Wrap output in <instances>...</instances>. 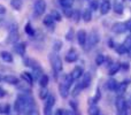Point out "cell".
<instances>
[{"instance_id":"1","label":"cell","mask_w":131,"mask_h":115,"mask_svg":"<svg viewBox=\"0 0 131 115\" xmlns=\"http://www.w3.org/2000/svg\"><path fill=\"white\" fill-rule=\"evenodd\" d=\"M50 61H51V65H52L53 69H54L55 72H60L63 68L62 66V60L60 59V57L55 53H51L50 54Z\"/></svg>"},{"instance_id":"2","label":"cell","mask_w":131,"mask_h":115,"mask_svg":"<svg viewBox=\"0 0 131 115\" xmlns=\"http://www.w3.org/2000/svg\"><path fill=\"white\" fill-rule=\"evenodd\" d=\"M100 40V36L95 30H92L90 32V35L88 36V39H86V43H88V50L89 48H92L93 46H95Z\"/></svg>"},{"instance_id":"3","label":"cell","mask_w":131,"mask_h":115,"mask_svg":"<svg viewBox=\"0 0 131 115\" xmlns=\"http://www.w3.org/2000/svg\"><path fill=\"white\" fill-rule=\"evenodd\" d=\"M34 8H35V14H36L37 16L43 15V14L45 13V11H46L45 0H36V1H35Z\"/></svg>"},{"instance_id":"4","label":"cell","mask_w":131,"mask_h":115,"mask_svg":"<svg viewBox=\"0 0 131 115\" xmlns=\"http://www.w3.org/2000/svg\"><path fill=\"white\" fill-rule=\"evenodd\" d=\"M112 30H113V32L120 35V34L125 32V30H127V25H125V23H123V22H116V23L113 24Z\"/></svg>"},{"instance_id":"5","label":"cell","mask_w":131,"mask_h":115,"mask_svg":"<svg viewBox=\"0 0 131 115\" xmlns=\"http://www.w3.org/2000/svg\"><path fill=\"white\" fill-rule=\"evenodd\" d=\"M115 106H116V111H121V109H125V108H128L127 100L124 99V97H123V96H118V97L116 98Z\"/></svg>"},{"instance_id":"6","label":"cell","mask_w":131,"mask_h":115,"mask_svg":"<svg viewBox=\"0 0 131 115\" xmlns=\"http://www.w3.org/2000/svg\"><path fill=\"white\" fill-rule=\"evenodd\" d=\"M86 39H88V35H86L85 30H79V31L77 32V40H78V44L81 46H85Z\"/></svg>"},{"instance_id":"7","label":"cell","mask_w":131,"mask_h":115,"mask_svg":"<svg viewBox=\"0 0 131 115\" xmlns=\"http://www.w3.org/2000/svg\"><path fill=\"white\" fill-rule=\"evenodd\" d=\"M2 81L7 84H10V85H17L18 84V78L14 75H6L2 77Z\"/></svg>"},{"instance_id":"8","label":"cell","mask_w":131,"mask_h":115,"mask_svg":"<svg viewBox=\"0 0 131 115\" xmlns=\"http://www.w3.org/2000/svg\"><path fill=\"white\" fill-rule=\"evenodd\" d=\"M91 81H92L91 75L89 74V72H85V74H83V79H82V82L79 84L82 85V88L83 89H86V88H89V86L91 85Z\"/></svg>"},{"instance_id":"9","label":"cell","mask_w":131,"mask_h":115,"mask_svg":"<svg viewBox=\"0 0 131 115\" xmlns=\"http://www.w3.org/2000/svg\"><path fill=\"white\" fill-rule=\"evenodd\" d=\"M18 38H20V35H18L17 30H12V31H9L7 41H8V43H10V44H15L16 41L18 40Z\"/></svg>"},{"instance_id":"10","label":"cell","mask_w":131,"mask_h":115,"mask_svg":"<svg viewBox=\"0 0 131 115\" xmlns=\"http://www.w3.org/2000/svg\"><path fill=\"white\" fill-rule=\"evenodd\" d=\"M77 59H78V53H77L74 48H71V50L67 53V55H66V61H67V62H75Z\"/></svg>"},{"instance_id":"11","label":"cell","mask_w":131,"mask_h":115,"mask_svg":"<svg viewBox=\"0 0 131 115\" xmlns=\"http://www.w3.org/2000/svg\"><path fill=\"white\" fill-rule=\"evenodd\" d=\"M84 71H83V68L82 67H75L74 69H72V71L70 72V76L72 77V79H78L81 78V76H83Z\"/></svg>"},{"instance_id":"12","label":"cell","mask_w":131,"mask_h":115,"mask_svg":"<svg viewBox=\"0 0 131 115\" xmlns=\"http://www.w3.org/2000/svg\"><path fill=\"white\" fill-rule=\"evenodd\" d=\"M109 11H111V2H109L108 0L102 1V4L100 5V13H101L102 15H106V14H108Z\"/></svg>"},{"instance_id":"13","label":"cell","mask_w":131,"mask_h":115,"mask_svg":"<svg viewBox=\"0 0 131 115\" xmlns=\"http://www.w3.org/2000/svg\"><path fill=\"white\" fill-rule=\"evenodd\" d=\"M59 92H60V96H61L62 98H67L68 96H69V88H68V86H66L64 84L60 83V85H59Z\"/></svg>"},{"instance_id":"14","label":"cell","mask_w":131,"mask_h":115,"mask_svg":"<svg viewBox=\"0 0 131 115\" xmlns=\"http://www.w3.org/2000/svg\"><path fill=\"white\" fill-rule=\"evenodd\" d=\"M21 77H22V79L25 82V83L30 84V85L32 84V81H34V76H32V74L27 72V71H23L22 74H21Z\"/></svg>"},{"instance_id":"15","label":"cell","mask_w":131,"mask_h":115,"mask_svg":"<svg viewBox=\"0 0 131 115\" xmlns=\"http://www.w3.org/2000/svg\"><path fill=\"white\" fill-rule=\"evenodd\" d=\"M0 57L5 61V62H13V54L10 52H7V51H2L0 53Z\"/></svg>"},{"instance_id":"16","label":"cell","mask_w":131,"mask_h":115,"mask_svg":"<svg viewBox=\"0 0 131 115\" xmlns=\"http://www.w3.org/2000/svg\"><path fill=\"white\" fill-rule=\"evenodd\" d=\"M117 86H118V82L116 81V79H114V78L108 79V82H107V89H108V90L116 91Z\"/></svg>"},{"instance_id":"17","label":"cell","mask_w":131,"mask_h":115,"mask_svg":"<svg viewBox=\"0 0 131 115\" xmlns=\"http://www.w3.org/2000/svg\"><path fill=\"white\" fill-rule=\"evenodd\" d=\"M14 51L20 55H24L25 53V45L24 44H15L14 45Z\"/></svg>"},{"instance_id":"18","label":"cell","mask_w":131,"mask_h":115,"mask_svg":"<svg viewBox=\"0 0 131 115\" xmlns=\"http://www.w3.org/2000/svg\"><path fill=\"white\" fill-rule=\"evenodd\" d=\"M88 113H89V115H99L100 108L95 104L90 105V107H89V109H88Z\"/></svg>"},{"instance_id":"19","label":"cell","mask_w":131,"mask_h":115,"mask_svg":"<svg viewBox=\"0 0 131 115\" xmlns=\"http://www.w3.org/2000/svg\"><path fill=\"white\" fill-rule=\"evenodd\" d=\"M48 76L47 75H45V74H43L40 76V78L38 79V82H39V85L41 86V88H45V86H47V84H48Z\"/></svg>"},{"instance_id":"20","label":"cell","mask_w":131,"mask_h":115,"mask_svg":"<svg viewBox=\"0 0 131 115\" xmlns=\"http://www.w3.org/2000/svg\"><path fill=\"white\" fill-rule=\"evenodd\" d=\"M72 81H74V79H72V77L70 76V74H69V75H64L63 79H62L61 83L64 84V85L68 86V88H70V86H71V84H72Z\"/></svg>"},{"instance_id":"21","label":"cell","mask_w":131,"mask_h":115,"mask_svg":"<svg viewBox=\"0 0 131 115\" xmlns=\"http://www.w3.org/2000/svg\"><path fill=\"white\" fill-rule=\"evenodd\" d=\"M55 105V97L53 95H48V97L46 98V102H45V106H48V107H52Z\"/></svg>"},{"instance_id":"22","label":"cell","mask_w":131,"mask_h":115,"mask_svg":"<svg viewBox=\"0 0 131 115\" xmlns=\"http://www.w3.org/2000/svg\"><path fill=\"white\" fill-rule=\"evenodd\" d=\"M83 20L84 22L89 23L91 20H92V13H91V9H85L83 13Z\"/></svg>"},{"instance_id":"23","label":"cell","mask_w":131,"mask_h":115,"mask_svg":"<svg viewBox=\"0 0 131 115\" xmlns=\"http://www.w3.org/2000/svg\"><path fill=\"white\" fill-rule=\"evenodd\" d=\"M10 6L15 11H20L22 8V0H10Z\"/></svg>"},{"instance_id":"24","label":"cell","mask_w":131,"mask_h":115,"mask_svg":"<svg viewBox=\"0 0 131 115\" xmlns=\"http://www.w3.org/2000/svg\"><path fill=\"white\" fill-rule=\"evenodd\" d=\"M53 23H54V18L52 17V15H46L44 18V24L47 25V27H54Z\"/></svg>"},{"instance_id":"25","label":"cell","mask_w":131,"mask_h":115,"mask_svg":"<svg viewBox=\"0 0 131 115\" xmlns=\"http://www.w3.org/2000/svg\"><path fill=\"white\" fill-rule=\"evenodd\" d=\"M48 95H50V91L47 90V88H41L40 90H39V98L40 99H46V98L48 97Z\"/></svg>"},{"instance_id":"26","label":"cell","mask_w":131,"mask_h":115,"mask_svg":"<svg viewBox=\"0 0 131 115\" xmlns=\"http://www.w3.org/2000/svg\"><path fill=\"white\" fill-rule=\"evenodd\" d=\"M121 68V65L120 63H114V65H112L111 67H109V75H115L116 72H117V70Z\"/></svg>"},{"instance_id":"27","label":"cell","mask_w":131,"mask_h":115,"mask_svg":"<svg viewBox=\"0 0 131 115\" xmlns=\"http://www.w3.org/2000/svg\"><path fill=\"white\" fill-rule=\"evenodd\" d=\"M123 9H124V7H123V5L121 4V2H116V4L114 5V11H115L116 14H122Z\"/></svg>"},{"instance_id":"28","label":"cell","mask_w":131,"mask_h":115,"mask_svg":"<svg viewBox=\"0 0 131 115\" xmlns=\"http://www.w3.org/2000/svg\"><path fill=\"white\" fill-rule=\"evenodd\" d=\"M127 85H128V83H127V84H125V83L118 84V86H117V89H116V91H117V93H120V96H122L123 93H124L125 89H127Z\"/></svg>"},{"instance_id":"29","label":"cell","mask_w":131,"mask_h":115,"mask_svg":"<svg viewBox=\"0 0 131 115\" xmlns=\"http://www.w3.org/2000/svg\"><path fill=\"white\" fill-rule=\"evenodd\" d=\"M115 50H116V52L120 53V54H124V53L127 52V48H125V46L123 45V44H118V45H116Z\"/></svg>"},{"instance_id":"30","label":"cell","mask_w":131,"mask_h":115,"mask_svg":"<svg viewBox=\"0 0 131 115\" xmlns=\"http://www.w3.org/2000/svg\"><path fill=\"white\" fill-rule=\"evenodd\" d=\"M61 48H62V41L61 40H55L54 43H53V50H54L55 52H59Z\"/></svg>"},{"instance_id":"31","label":"cell","mask_w":131,"mask_h":115,"mask_svg":"<svg viewBox=\"0 0 131 115\" xmlns=\"http://www.w3.org/2000/svg\"><path fill=\"white\" fill-rule=\"evenodd\" d=\"M74 4V0H60V5L62 7H71Z\"/></svg>"},{"instance_id":"32","label":"cell","mask_w":131,"mask_h":115,"mask_svg":"<svg viewBox=\"0 0 131 115\" xmlns=\"http://www.w3.org/2000/svg\"><path fill=\"white\" fill-rule=\"evenodd\" d=\"M72 13H74V9H72L71 7H64L63 8V14L67 17H71Z\"/></svg>"},{"instance_id":"33","label":"cell","mask_w":131,"mask_h":115,"mask_svg":"<svg viewBox=\"0 0 131 115\" xmlns=\"http://www.w3.org/2000/svg\"><path fill=\"white\" fill-rule=\"evenodd\" d=\"M25 32H27L29 36H34L35 35V30H34V28H32V25L30 24V23H28V24L25 25Z\"/></svg>"},{"instance_id":"34","label":"cell","mask_w":131,"mask_h":115,"mask_svg":"<svg viewBox=\"0 0 131 115\" xmlns=\"http://www.w3.org/2000/svg\"><path fill=\"white\" fill-rule=\"evenodd\" d=\"M104 62H105V55L98 54L97 58H95V63H97L98 66H100V65H102Z\"/></svg>"},{"instance_id":"35","label":"cell","mask_w":131,"mask_h":115,"mask_svg":"<svg viewBox=\"0 0 131 115\" xmlns=\"http://www.w3.org/2000/svg\"><path fill=\"white\" fill-rule=\"evenodd\" d=\"M51 15H52V17L54 18V21H61V15H60V13L58 11H52Z\"/></svg>"},{"instance_id":"36","label":"cell","mask_w":131,"mask_h":115,"mask_svg":"<svg viewBox=\"0 0 131 115\" xmlns=\"http://www.w3.org/2000/svg\"><path fill=\"white\" fill-rule=\"evenodd\" d=\"M90 7L92 11H97L99 8V4H98V0H91L90 2Z\"/></svg>"},{"instance_id":"37","label":"cell","mask_w":131,"mask_h":115,"mask_svg":"<svg viewBox=\"0 0 131 115\" xmlns=\"http://www.w3.org/2000/svg\"><path fill=\"white\" fill-rule=\"evenodd\" d=\"M83 90V88H82V85L81 84H78V85L76 86V88L74 89V91H72V96H74V97H76V96H78L79 93H81V91Z\"/></svg>"},{"instance_id":"38","label":"cell","mask_w":131,"mask_h":115,"mask_svg":"<svg viewBox=\"0 0 131 115\" xmlns=\"http://www.w3.org/2000/svg\"><path fill=\"white\" fill-rule=\"evenodd\" d=\"M66 38H67V40H72L74 39V30L72 29H69V31L67 32V35H66Z\"/></svg>"},{"instance_id":"39","label":"cell","mask_w":131,"mask_h":115,"mask_svg":"<svg viewBox=\"0 0 131 115\" xmlns=\"http://www.w3.org/2000/svg\"><path fill=\"white\" fill-rule=\"evenodd\" d=\"M71 18L75 21V22H78V21H79V12L78 11H74Z\"/></svg>"},{"instance_id":"40","label":"cell","mask_w":131,"mask_h":115,"mask_svg":"<svg viewBox=\"0 0 131 115\" xmlns=\"http://www.w3.org/2000/svg\"><path fill=\"white\" fill-rule=\"evenodd\" d=\"M44 115H53L52 107H48V106L44 107Z\"/></svg>"},{"instance_id":"41","label":"cell","mask_w":131,"mask_h":115,"mask_svg":"<svg viewBox=\"0 0 131 115\" xmlns=\"http://www.w3.org/2000/svg\"><path fill=\"white\" fill-rule=\"evenodd\" d=\"M123 45L125 46V48H127V50L130 47V46H131V37H129L128 39H125V41H124V44H123Z\"/></svg>"},{"instance_id":"42","label":"cell","mask_w":131,"mask_h":115,"mask_svg":"<svg viewBox=\"0 0 131 115\" xmlns=\"http://www.w3.org/2000/svg\"><path fill=\"white\" fill-rule=\"evenodd\" d=\"M63 115H76V112L74 109H67V111H64Z\"/></svg>"},{"instance_id":"43","label":"cell","mask_w":131,"mask_h":115,"mask_svg":"<svg viewBox=\"0 0 131 115\" xmlns=\"http://www.w3.org/2000/svg\"><path fill=\"white\" fill-rule=\"evenodd\" d=\"M69 104H70V106L72 107V109H74V111H77V108H78V105H77L76 101H74V100H72V101H70Z\"/></svg>"},{"instance_id":"44","label":"cell","mask_w":131,"mask_h":115,"mask_svg":"<svg viewBox=\"0 0 131 115\" xmlns=\"http://www.w3.org/2000/svg\"><path fill=\"white\" fill-rule=\"evenodd\" d=\"M127 114H128V108L121 109V111H117V115H127Z\"/></svg>"},{"instance_id":"45","label":"cell","mask_w":131,"mask_h":115,"mask_svg":"<svg viewBox=\"0 0 131 115\" xmlns=\"http://www.w3.org/2000/svg\"><path fill=\"white\" fill-rule=\"evenodd\" d=\"M5 13H6V7L0 4V15H4Z\"/></svg>"},{"instance_id":"46","label":"cell","mask_w":131,"mask_h":115,"mask_svg":"<svg viewBox=\"0 0 131 115\" xmlns=\"http://www.w3.org/2000/svg\"><path fill=\"white\" fill-rule=\"evenodd\" d=\"M63 113H64V109L59 108V109H57V111H55L54 115H63Z\"/></svg>"},{"instance_id":"47","label":"cell","mask_w":131,"mask_h":115,"mask_svg":"<svg viewBox=\"0 0 131 115\" xmlns=\"http://www.w3.org/2000/svg\"><path fill=\"white\" fill-rule=\"evenodd\" d=\"M28 115H39V113H38V111H37V109H32L31 112H29V114Z\"/></svg>"},{"instance_id":"48","label":"cell","mask_w":131,"mask_h":115,"mask_svg":"<svg viewBox=\"0 0 131 115\" xmlns=\"http://www.w3.org/2000/svg\"><path fill=\"white\" fill-rule=\"evenodd\" d=\"M125 25H127V29H128V30H131V18H130V20H128V21H127Z\"/></svg>"},{"instance_id":"49","label":"cell","mask_w":131,"mask_h":115,"mask_svg":"<svg viewBox=\"0 0 131 115\" xmlns=\"http://www.w3.org/2000/svg\"><path fill=\"white\" fill-rule=\"evenodd\" d=\"M5 95H6V91H5L2 88H0V98L5 97Z\"/></svg>"},{"instance_id":"50","label":"cell","mask_w":131,"mask_h":115,"mask_svg":"<svg viewBox=\"0 0 131 115\" xmlns=\"http://www.w3.org/2000/svg\"><path fill=\"white\" fill-rule=\"evenodd\" d=\"M121 67H123V69H129V65L128 63H123V66H121Z\"/></svg>"},{"instance_id":"51","label":"cell","mask_w":131,"mask_h":115,"mask_svg":"<svg viewBox=\"0 0 131 115\" xmlns=\"http://www.w3.org/2000/svg\"><path fill=\"white\" fill-rule=\"evenodd\" d=\"M127 53H128V55H129V57L131 58V46L127 50Z\"/></svg>"},{"instance_id":"52","label":"cell","mask_w":131,"mask_h":115,"mask_svg":"<svg viewBox=\"0 0 131 115\" xmlns=\"http://www.w3.org/2000/svg\"><path fill=\"white\" fill-rule=\"evenodd\" d=\"M129 101H130V102H128V101H127V105H128V106H129V107H131V98H130V100H129Z\"/></svg>"},{"instance_id":"53","label":"cell","mask_w":131,"mask_h":115,"mask_svg":"<svg viewBox=\"0 0 131 115\" xmlns=\"http://www.w3.org/2000/svg\"><path fill=\"white\" fill-rule=\"evenodd\" d=\"M0 81H2V77L1 76H0Z\"/></svg>"},{"instance_id":"54","label":"cell","mask_w":131,"mask_h":115,"mask_svg":"<svg viewBox=\"0 0 131 115\" xmlns=\"http://www.w3.org/2000/svg\"><path fill=\"white\" fill-rule=\"evenodd\" d=\"M130 32H131V30H130ZM130 37H131V35H130Z\"/></svg>"},{"instance_id":"55","label":"cell","mask_w":131,"mask_h":115,"mask_svg":"<svg viewBox=\"0 0 131 115\" xmlns=\"http://www.w3.org/2000/svg\"><path fill=\"white\" fill-rule=\"evenodd\" d=\"M99 115H101V114H99Z\"/></svg>"}]
</instances>
